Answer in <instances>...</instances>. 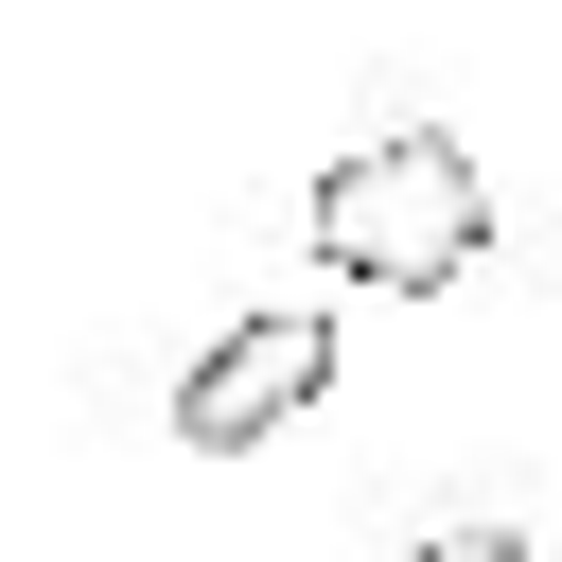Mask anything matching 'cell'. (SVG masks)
Masks as SVG:
<instances>
[{
    "instance_id": "cell-3",
    "label": "cell",
    "mask_w": 562,
    "mask_h": 562,
    "mask_svg": "<svg viewBox=\"0 0 562 562\" xmlns=\"http://www.w3.org/2000/svg\"><path fill=\"white\" fill-rule=\"evenodd\" d=\"M404 562H527V527H439V544H404Z\"/></svg>"
},
{
    "instance_id": "cell-1",
    "label": "cell",
    "mask_w": 562,
    "mask_h": 562,
    "mask_svg": "<svg viewBox=\"0 0 562 562\" xmlns=\"http://www.w3.org/2000/svg\"><path fill=\"white\" fill-rule=\"evenodd\" d=\"M316 263L334 281H369V299H439L474 246H492V176L439 140V123H369L334 176H316Z\"/></svg>"
},
{
    "instance_id": "cell-2",
    "label": "cell",
    "mask_w": 562,
    "mask_h": 562,
    "mask_svg": "<svg viewBox=\"0 0 562 562\" xmlns=\"http://www.w3.org/2000/svg\"><path fill=\"white\" fill-rule=\"evenodd\" d=\"M316 386H334V316H316V299L228 316V334L193 351V386H176V439H193V457H263V439H281Z\"/></svg>"
}]
</instances>
